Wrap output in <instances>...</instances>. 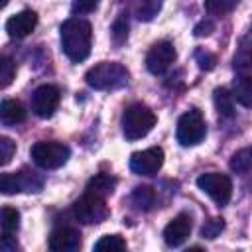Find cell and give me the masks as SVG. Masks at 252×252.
<instances>
[{
    "instance_id": "obj_1",
    "label": "cell",
    "mask_w": 252,
    "mask_h": 252,
    "mask_svg": "<svg viewBox=\"0 0 252 252\" xmlns=\"http://www.w3.org/2000/svg\"><path fill=\"white\" fill-rule=\"evenodd\" d=\"M61 49L73 61L81 63L89 57L93 45V28L83 18H69L61 24Z\"/></svg>"
},
{
    "instance_id": "obj_2",
    "label": "cell",
    "mask_w": 252,
    "mask_h": 252,
    "mask_svg": "<svg viewBox=\"0 0 252 252\" xmlns=\"http://www.w3.org/2000/svg\"><path fill=\"white\" fill-rule=\"evenodd\" d=\"M130 73L122 63L102 61L85 73V81L94 91H116L128 85Z\"/></svg>"
},
{
    "instance_id": "obj_3",
    "label": "cell",
    "mask_w": 252,
    "mask_h": 252,
    "mask_svg": "<svg viewBox=\"0 0 252 252\" xmlns=\"http://www.w3.org/2000/svg\"><path fill=\"white\" fill-rule=\"evenodd\" d=\"M156 120L158 118L150 106L142 102H134L126 106L122 112V120H120L122 134L126 140H140L152 132V128L156 126Z\"/></svg>"
},
{
    "instance_id": "obj_4",
    "label": "cell",
    "mask_w": 252,
    "mask_h": 252,
    "mask_svg": "<svg viewBox=\"0 0 252 252\" xmlns=\"http://www.w3.org/2000/svg\"><path fill=\"white\" fill-rule=\"evenodd\" d=\"M43 187V177L32 169L0 173V193L18 195V193H37Z\"/></svg>"
},
{
    "instance_id": "obj_5",
    "label": "cell",
    "mask_w": 252,
    "mask_h": 252,
    "mask_svg": "<svg viewBox=\"0 0 252 252\" xmlns=\"http://www.w3.org/2000/svg\"><path fill=\"white\" fill-rule=\"evenodd\" d=\"M32 159L41 169H57L67 163L71 150L61 142H35L30 150Z\"/></svg>"
},
{
    "instance_id": "obj_6",
    "label": "cell",
    "mask_w": 252,
    "mask_h": 252,
    "mask_svg": "<svg viewBox=\"0 0 252 252\" xmlns=\"http://www.w3.org/2000/svg\"><path fill=\"white\" fill-rule=\"evenodd\" d=\"M175 134H177V142L181 146H197L199 142H203V138L207 134L203 114L197 108H191L185 114H181V118L177 120Z\"/></svg>"
},
{
    "instance_id": "obj_7",
    "label": "cell",
    "mask_w": 252,
    "mask_h": 252,
    "mask_svg": "<svg viewBox=\"0 0 252 252\" xmlns=\"http://www.w3.org/2000/svg\"><path fill=\"white\" fill-rule=\"evenodd\" d=\"M197 187L209 195L217 207H224L228 205L230 197H232V181L228 175H222V173H217V171H211V173H203L197 177Z\"/></svg>"
},
{
    "instance_id": "obj_8",
    "label": "cell",
    "mask_w": 252,
    "mask_h": 252,
    "mask_svg": "<svg viewBox=\"0 0 252 252\" xmlns=\"http://www.w3.org/2000/svg\"><path fill=\"white\" fill-rule=\"evenodd\" d=\"M73 217L83 224H98L108 217V207L102 197L85 193L73 203Z\"/></svg>"
},
{
    "instance_id": "obj_9",
    "label": "cell",
    "mask_w": 252,
    "mask_h": 252,
    "mask_svg": "<svg viewBox=\"0 0 252 252\" xmlns=\"http://www.w3.org/2000/svg\"><path fill=\"white\" fill-rule=\"evenodd\" d=\"M61 94L55 85H41L32 94V110L39 118H51L59 106Z\"/></svg>"
},
{
    "instance_id": "obj_10",
    "label": "cell",
    "mask_w": 252,
    "mask_h": 252,
    "mask_svg": "<svg viewBox=\"0 0 252 252\" xmlns=\"http://www.w3.org/2000/svg\"><path fill=\"white\" fill-rule=\"evenodd\" d=\"M177 53L171 41H158L146 55V67L152 75H163L175 61Z\"/></svg>"
},
{
    "instance_id": "obj_11",
    "label": "cell",
    "mask_w": 252,
    "mask_h": 252,
    "mask_svg": "<svg viewBox=\"0 0 252 252\" xmlns=\"http://www.w3.org/2000/svg\"><path fill=\"white\" fill-rule=\"evenodd\" d=\"M163 165V150L154 146L142 152H134L130 158V169L136 175H154Z\"/></svg>"
},
{
    "instance_id": "obj_12",
    "label": "cell",
    "mask_w": 252,
    "mask_h": 252,
    "mask_svg": "<svg viewBox=\"0 0 252 252\" xmlns=\"http://www.w3.org/2000/svg\"><path fill=\"white\" fill-rule=\"evenodd\" d=\"M191 226H193V222H191V217L187 213H179L177 217H173L167 222V226L163 228V240H165V244L169 248L181 246L189 238Z\"/></svg>"
},
{
    "instance_id": "obj_13",
    "label": "cell",
    "mask_w": 252,
    "mask_h": 252,
    "mask_svg": "<svg viewBox=\"0 0 252 252\" xmlns=\"http://www.w3.org/2000/svg\"><path fill=\"white\" fill-rule=\"evenodd\" d=\"M81 248V232L71 226L55 228L49 236V250L53 252H75Z\"/></svg>"
},
{
    "instance_id": "obj_14",
    "label": "cell",
    "mask_w": 252,
    "mask_h": 252,
    "mask_svg": "<svg viewBox=\"0 0 252 252\" xmlns=\"http://www.w3.org/2000/svg\"><path fill=\"white\" fill-rule=\"evenodd\" d=\"M35 26H37V14L33 10H24L6 22V32L12 39H24L35 30Z\"/></svg>"
},
{
    "instance_id": "obj_15",
    "label": "cell",
    "mask_w": 252,
    "mask_h": 252,
    "mask_svg": "<svg viewBox=\"0 0 252 252\" xmlns=\"http://www.w3.org/2000/svg\"><path fill=\"white\" fill-rule=\"evenodd\" d=\"M26 120V108L20 100L6 98L0 102V122L4 126H16Z\"/></svg>"
},
{
    "instance_id": "obj_16",
    "label": "cell",
    "mask_w": 252,
    "mask_h": 252,
    "mask_svg": "<svg viewBox=\"0 0 252 252\" xmlns=\"http://www.w3.org/2000/svg\"><path fill=\"white\" fill-rule=\"evenodd\" d=\"M116 183H118V179H116L114 175H110V173H96L94 177L89 179V183H87V193H93V195L104 199V197H108V195L114 193Z\"/></svg>"
},
{
    "instance_id": "obj_17",
    "label": "cell",
    "mask_w": 252,
    "mask_h": 252,
    "mask_svg": "<svg viewBox=\"0 0 252 252\" xmlns=\"http://www.w3.org/2000/svg\"><path fill=\"white\" fill-rule=\"evenodd\" d=\"M232 98L238 100L242 106H250L252 104V81L250 75L246 73H238L234 79V89H232Z\"/></svg>"
},
{
    "instance_id": "obj_18",
    "label": "cell",
    "mask_w": 252,
    "mask_h": 252,
    "mask_svg": "<svg viewBox=\"0 0 252 252\" xmlns=\"http://www.w3.org/2000/svg\"><path fill=\"white\" fill-rule=\"evenodd\" d=\"M213 102H215V108L220 116L224 118H232L234 116V98H232V93L224 87H219L215 89L213 93Z\"/></svg>"
},
{
    "instance_id": "obj_19",
    "label": "cell",
    "mask_w": 252,
    "mask_h": 252,
    "mask_svg": "<svg viewBox=\"0 0 252 252\" xmlns=\"http://www.w3.org/2000/svg\"><path fill=\"white\" fill-rule=\"evenodd\" d=\"M161 6H163V0H138L134 14L142 22H152L159 14Z\"/></svg>"
},
{
    "instance_id": "obj_20",
    "label": "cell",
    "mask_w": 252,
    "mask_h": 252,
    "mask_svg": "<svg viewBox=\"0 0 252 252\" xmlns=\"http://www.w3.org/2000/svg\"><path fill=\"white\" fill-rule=\"evenodd\" d=\"M132 203L140 209V211H150L156 203V191L150 185H140L132 191Z\"/></svg>"
},
{
    "instance_id": "obj_21",
    "label": "cell",
    "mask_w": 252,
    "mask_h": 252,
    "mask_svg": "<svg viewBox=\"0 0 252 252\" xmlns=\"http://www.w3.org/2000/svg\"><path fill=\"white\" fill-rule=\"evenodd\" d=\"M124 248H126V240L118 234H104L93 246L94 252H118V250H124Z\"/></svg>"
},
{
    "instance_id": "obj_22",
    "label": "cell",
    "mask_w": 252,
    "mask_h": 252,
    "mask_svg": "<svg viewBox=\"0 0 252 252\" xmlns=\"http://www.w3.org/2000/svg\"><path fill=\"white\" fill-rule=\"evenodd\" d=\"M0 228L6 234H14L20 228V213L14 207H2L0 209Z\"/></svg>"
},
{
    "instance_id": "obj_23",
    "label": "cell",
    "mask_w": 252,
    "mask_h": 252,
    "mask_svg": "<svg viewBox=\"0 0 252 252\" xmlns=\"http://www.w3.org/2000/svg\"><path fill=\"white\" fill-rule=\"evenodd\" d=\"M230 169L234 171V173H240V175H244V173H248L250 171V165H252V152H250V148H242V150H238L232 158H230Z\"/></svg>"
},
{
    "instance_id": "obj_24",
    "label": "cell",
    "mask_w": 252,
    "mask_h": 252,
    "mask_svg": "<svg viewBox=\"0 0 252 252\" xmlns=\"http://www.w3.org/2000/svg\"><path fill=\"white\" fill-rule=\"evenodd\" d=\"M14 77H16V61L8 55H0V89L10 87Z\"/></svg>"
},
{
    "instance_id": "obj_25",
    "label": "cell",
    "mask_w": 252,
    "mask_h": 252,
    "mask_svg": "<svg viewBox=\"0 0 252 252\" xmlns=\"http://www.w3.org/2000/svg\"><path fill=\"white\" fill-rule=\"evenodd\" d=\"M240 0H205V10L211 16H224L238 6Z\"/></svg>"
},
{
    "instance_id": "obj_26",
    "label": "cell",
    "mask_w": 252,
    "mask_h": 252,
    "mask_svg": "<svg viewBox=\"0 0 252 252\" xmlns=\"http://www.w3.org/2000/svg\"><path fill=\"white\" fill-rule=\"evenodd\" d=\"M222 230H224V220H222L220 217H215V219H209V220L201 226V236L213 240V238H217Z\"/></svg>"
},
{
    "instance_id": "obj_27",
    "label": "cell",
    "mask_w": 252,
    "mask_h": 252,
    "mask_svg": "<svg viewBox=\"0 0 252 252\" xmlns=\"http://www.w3.org/2000/svg\"><path fill=\"white\" fill-rule=\"evenodd\" d=\"M14 154H16V142L8 136H0V165L10 163Z\"/></svg>"
},
{
    "instance_id": "obj_28",
    "label": "cell",
    "mask_w": 252,
    "mask_h": 252,
    "mask_svg": "<svg viewBox=\"0 0 252 252\" xmlns=\"http://www.w3.org/2000/svg\"><path fill=\"white\" fill-rule=\"evenodd\" d=\"M126 37H128V22H126L124 16H120L112 24V39H114L116 45H122L126 41Z\"/></svg>"
},
{
    "instance_id": "obj_29",
    "label": "cell",
    "mask_w": 252,
    "mask_h": 252,
    "mask_svg": "<svg viewBox=\"0 0 252 252\" xmlns=\"http://www.w3.org/2000/svg\"><path fill=\"white\" fill-rule=\"evenodd\" d=\"M195 61H197L199 69H203V71H211L217 65V57L213 53L205 51V49H197L195 51Z\"/></svg>"
},
{
    "instance_id": "obj_30",
    "label": "cell",
    "mask_w": 252,
    "mask_h": 252,
    "mask_svg": "<svg viewBox=\"0 0 252 252\" xmlns=\"http://www.w3.org/2000/svg\"><path fill=\"white\" fill-rule=\"evenodd\" d=\"M98 2H100V0H73L71 12H73V14H79V16L89 14V12H93V10L98 6Z\"/></svg>"
},
{
    "instance_id": "obj_31",
    "label": "cell",
    "mask_w": 252,
    "mask_h": 252,
    "mask_svg": "<svg viewBox=\"0 0 252 252\" xmlns=\"http://www.w3.org/2000/svg\"><path fill=\"white\" fill-rule=\"evenodd\" d=\"M18 246L20 244H18L14 234L2 232V236H0V252H14V250H18Z\"/></svg>"
},
{
    "instance_id": "obj_32",
    "label": "cell",
    "mask_w": 252,
    "mask_h": 252,
    "mask_svg": "<svg viewBox=\"0 0 252 252\" xmlns=\"http://www.w3.org/2000/svg\"><path fill=\"white\" fill-rule=\"evenodd\" d=\"M213 30H215V24H213L211 20H203V22H199V24L195 26L193 33H195V37H203V35H209Z\"/></svg>"
},
{
    "instance_id": "obj_33",
    "label": "cell",
    "mask_w": 252,
    "mask_h": 252,
    "mask_svg": "<svg viewBox=\"0 0 252 252\" xmlns=\"http://www.w3.org/2000/svg\"><path fill=\"white\" fill-rule=\"evenodd\" d=\"M6 4H8V0H0V10H2V8L6 6Z\"/></svg>"
}]
</instances>
